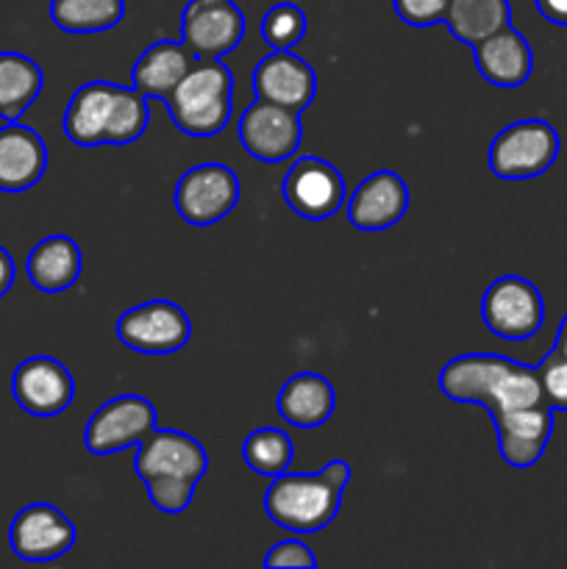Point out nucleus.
<instances>
[{
	"mask_svg": "<svg viewBox=\"0 0 567 569\" xmlns=\"http://www.w3.org/2000/svg\"><path fill=\"white\" fill-rule=\"evenodd\" d=\"M476 67L493 87L517 89L531 78L534 50L520 31L511 26L500 28L493 37L476 44Z\"/></svg>",
	"mask_w": 567,
	"mask_h": 569,
	"instance_id": "6ab92c4d",
	"label": "nucleus"
},
{
	"mask_svg": "<svg viewBox=\"0 0 567 569\" xmlns=\"http://www.w3.org/2000/svg\"><path fill=\"white\" fill-rule=\"evenodd\" d=\"M537 9L548 22L567 28V0H537Z\"/></svg>",
	"mask_w": 567,
	"mask_h": 569,
	"instance_id": "2f4dec72",
	"label": "nucleus"
},
{
	"mask_svg": "<svg viewBox=\"0 0 567 569\" xmlns=\"http://www.w3.org/2000/svg\"><path fill=\"white\" fill-rule=\"evenodd\" d=\"M156 428V406L142 395L111 398L89 417L83 445L92 456H111L137 448Z\"/></svg>",
	"mask_w": 567,
	"mask_h": 569,
	"instance_id": "0eeeda50",
	"label": "nucleus"
},
{
	"mask_svg": "<svg viewBox=\"0 0 567 569\" xmlns=\"http://www.w3.org/2000/svg\"><path fill=\"white\" fill-rule=\"evenodd\" d=\"M11 395L31 417H59L76 398V381L59 359L31 356L20 361L11 376Z\"/></svg>",
	"mask_w": 567,
	"mask_h": 569,
	"instance_id": "9b49d317",
	"label": "nucleus"
},
{
	"mask_svg": "<svg viewBox=\"0 0 567 569\" xmlns=\"http://www.w3.org/2000/svg\"><path fill=\"white\" fill-rule=\"evenodd\" d=\"M239 203V178L220 161H206L181 176L176 187V209L189 226H215Z\"/></svg>",
	"mask_w": 567,
	"mask_h": 569,
	"instance_id": "423d86ee",
	"label": "nucleus"
},
{
	"mask_svg": "<svg viewBox=\"0 0 567 569\" xmlns=\"http://www.w3.org/2000/svg\"><path fill=\"white\" fill-rule=\"evenodd\" d=\"M493 426L498 433L500 459L517 470H528L543 459L545 448L554 433V411L548 403L534 409L495 411Z\"/></svg>",
	"mask_w": 567,
	"mask_h": 569,
	"instance_id": "4468645a",
	"label": "nucleus"
},
{
	"mask_svg": "<svg viewBox=\"0 0 567 569\" xmlns=\"http://www.w3.org/2000/svg\"><path fill=\"white\" fill-rule=\"evenodd\" d=\"M81 248L72 237L64 233H53L44 237L31 248L26 259L28 281L39 289V292H67L76 287L78 276H81Z\"/></svg>",
	"mask_w": 567,
	"mask_h": 569,
	"instance_id": "4be33fe9",
	"label": "nucleus"
},
{
	"mask_svg": "<svg viewBox=\"0 0 567 569\" xmlns=\"http://www.w3.org/2000/svg\"><path fill=\"white\" fill-rule=\"evenodd\" d=\"M44 87L42 67L26 53H0V117L17 122Z\"/></svg>",
	"mask_w": 567,
	"mask_h": 569,
	"instance_id": "5701e85b",
	"label": "nucleus"
},
{
	"mask_svg": "<svg viewBox=\"0 0 567 569\" xmlns=\"http://www.w3.org/2000/svg\"><path fill=\"white\" fill-rule=\"evenodd\" d=\"M245 37V14L233 0H189L181 14V42L195 59H222Z\"/></svg>",
	"mask_w": 567,
	"mask_h": 569,
	"instance_id": "9d476101",
	"label": "nucleus"
},
{
	"mask_svg": "<svg viewBox=\"0 0 567 569\" xmlns=\"http://www.w3.org/2000/svg\"><path fill=\"white\" fill-rule=\"evenodd\" d=\"M256 98L304 111L315 103L317 76L292 50H272L253 67Z\"/></svg>",
	"mask_w": 567,
	"mask_h": 569,
	"instance_id": "2eb2a0df",
	"label": "nucleus"
},
{
	"mask_svg": "<svg viewBox=\"0 0 567 569\" xmlns=\"http://www.w3.org/2000/svg\"><path fill=\"white\" fill-rule=\"evenodd\" d=\"M481 320L495 337L523 342L545 322V303L539 289L520 276H500L481 298Z\"/></svg>",
	"mask_w": 567,
	"mask_h": 569,
	"instance_id": "39448f33",
	"label": "nucleus"
},
{
	"mask_svg": "<svg viewBox=\"0 0 567 569\" xmlns=\"http://www.w3.org/2000/svg\"><path fill=\"white\" fill-rule=\"evenodd\" d=\"M11 287H14V259H11L9 250L0 244V298H3Z\"/></svg>",
	"mask_w": 567,
	"mask_h": 569,
	"instance_id": "72a5a7b5",
	"label": "nucleus"
},
{
	"mask_svg": "<svg viewBox=\"0 0 567 569\" xmlns=\"http://www.w3.org/2000/svg\"><path fill=\"white\" fill-rule=\"evenodd\" d=\"M322 476L328 478V481L334 483V487L337 489H342L345 492V487H348V481H350V467L345 465V461H328L326 467H322Z\"/></svg>",
	"mask_w": 567,
	"mask_h": 569,
	"instance_id": "473e14b6",
	"label": "nucleus"
},
{
	"mask_svg": "<svg viewBox=\"0 0 567 569\" xmlns=\"http://www.w3.org/2000/svg\"><path fill=\"white\" fill-rule=\"evenodd\" d=\"M306 14L295 3H276L261 17V37L272 50H292L306 37Z\"/></svg>",
	"mask_w": 567,
	"mask_h": 569,
	"instance_id": "bb28decb",
	"label": "nucleus"
},
{
	"mask_svg": "<svg viewBox=\"0 0 567 569\" xmlns=\"http://www.w3.org/2000/svg\"><path fill=\"white\" fill-rule=\"evenodd\" d=\"M192 64L195 56L187 44L161 39V42H153L150 48L142 50V56L133 64L131 87L142 92L148 100H167Z\"/></svg>",
	"mask_w": 567,
	"mask_h": 569,
	"instance_id": "aec40b11",
	"label": "nucleus"
},
{
	"mask_svg": "<svg viewBox=\"0 0 567 569\" xmlns=\"http://www.w3.org/2000/svg\"><path fill=\"white\" fill-rule=\"evenodd\" d=\"M450 0H392L395 14L411 28H428L445 22Z\"/></svg>",
	"mask_w": 567,
	"mask_h": 569,
	"instance_id": "c756f323",
	"label": "nucleus"
},
{
	"mask_svg": "<svg viewBox=\"0 0 567 569\" xmlns=\"http://www.w3.org/2000/svg\"><path fill=\"white\" fill-rule=\"evenodd\" d=\"M48 170V148L33 128L6 122L0 128V192L20 194L37 187Z\"/></svg>",
	"mask_w": 567,
	"mask_h": 569,
	"instance_id": "f3484780",
	"label": "nucleus"
},
{
	"mask_svg": "<svg viewBox=\"0 0 567 569\" xmlns=\"http://www.w3.org/2000/svg\"><path fill=\"white\" fill-rule=\"evenodd\" d=\"M345 181L331 161L320 156H300L287 170L281 194L289 209L304 220H328L345 203Z\"/></svg>",
	"mask_w": 567,
	"mask_h": 569,
	"instance_id": "6e6552de",
	"label": "nucleus"
},
{
	"mask_svg": "<svg viewBox=\"0 0 567 569\" xmlns=\"http://www.w3.org/2000/svg\"><path fill=\"white\" fill-rule=\"evenodd\" d=\"M198 483L187 481V478H150L145 481L150 503L165 515H181L192 503V495Z\"/></svg>",
	"mask_w": 567,
	"mask_h": 569,
	"instance_id": "cd10ccee",
	"label": "nucleus"
},
{
	"mask_svg": "<svg viewBox=\"0 0 567 569\" xmlns=\"http://www.w3.org/2000/svg\"><path fill=\"white\" fill-rule=\"evenodd\" d=\"M126 14V0H50V20L67 33H100Z\"/></svg>",
	"mask_w": 567,
	"mask_h": 569,
	"instance_id": "393cba45",
	"label": "nucleus"
},
{
	"mask_svg": "<svg viewBox=\"0 0 567 569\" xmlns=\"http://www.w3.org/2000/svg\"><path fill=\"white\" fill-rule=\"evenodd\" d=\"M117 337L126 348L145 356L178 353L192 337V320L172 300H148L122 311L117 320Z\"/></svg>",
	"mask_w": 567,
	"mask_h": 569,
	"instance_id": "20e7f679",
	"label": "nucleus"
},
{
	"mask_svg": "<svg viewBox=\"0 0 567 569\" xmlns=\"http://www.w3.org/2000/svg\"><path fill=\"white\" fill-rule=\"evenodd\" d=\"M406 209H409V189L404 178L389 170H378L350 192L348 220L359 231H384L404 220Z\"/></svg>",
	"mask_w": 567,
	"mask_h": 569,
	"instance_id": "dca6fc26",
	"label": "nucleus"
},
{
	"mask_svg": "<svg viewBox=\"0 0 567 569\" xmlns=\"http://www.w3.org/2000/svg\"><path fill=\"white\" fill-rule=\"evenodd\" d=\"M265 567H298V569H315L317 556L311 548H306L298 539H284L276 542L265 556Z\"/></svg>",
	"mask_w": 567,
	"mask_h": 569,
	"instance_id": "7c9ffc66",
	"label": "nucleus"
},
{
	"mask_svg": "<svg viewBox=\"0 0 567 569\" xmlns=\"http://www.w3.org/2000/svg\"><path fill=\"white\" fill-rule=\"evenodd\" d=\"M9 545L22 561H53L76 545V526L50 503H31L9 526Z\"/></svg>",
	"mask_w": 567,
	"mask_h": 569,
	"instance_id": "ddd939ff",
	"label": "nucleus"
},
{
	"mask_svg": "<svg viewBox=\"0 0 567 569\" xmlns=\"http://www.w3.org/2000/svg\"><path fill=\"white\" fill-rule=\"evenodd\" d=\"M292 439L281 428H256L253 433H248L242 445V459L256 476L276 478L281 472L289 470L292 465Z\"/></svg>",
	"mask_w": 567,
	"mask_h": 569,
	"instance_id": "a878e982",
	"label": "nucleus"
},
{
	"mask_svg": "<svg viewBox=\"0 0 567 569\" xmlns=\"http://www.w3.org/2000/svg\"><path fill=\"white\" fill-rule=\"evenodd\" d=\"M337 392L328 378L317 372H298L281 387L276 398V409L284 422L295 428H317L331 420Z\"/></svg>",
	"mask_w": 567,
	"mask_h": 569,
	"instance_id": "412c9836",
	"label": "nucleus"
},
{
	"mask_svg": "<svg viewBox=\"0 0 567 569\" xmlns=\"http://www.w3.org/2000/svg\"><path fill=\"white\" fill-rule=\"evenodd\" d=\"M233 76L226 61L195 59L170 98L165 100L167 114L187 137H215L231 120Z\"/></svg>",
	"mask_w": 567,
	"mask_h": 569,
	"instance_id": "f257e3e1",
	"label": "nucleus"
},
{
	"mask_svg": "<svg viewBox=\"0 0 567 569\" xmlns=\"http://www.w3.org/2000/svg\"><path fill=\"white\" fill-rule=\"evenodd\" d=\"M537 372L550 409H567V356L554 348L537 367Z\"/></svg>",
	"mask_w": 567,
	"mask_h": 569,
	"instance_id": "c85d7f7f",
	"label": "nucleus"
},
{
	"mask_svg": "<svg viewBox=\"0 0 567 569\" xmlns=\"http://www.w3.org/2000/svg\"><path fill=\"white\" fill-rule=\"evenodd\" d=\"M120 83L89 81L72 92L64 111V133L78 148H94L109 142Z\"/></svg>",
	"mask_w": 567,
	"mask_h": 569,
	"instance_id": "a211bd4d",
	"label": "nucleus"
},
{
	"mask_svg": "<svg viewBox=\"0 0 567 569\" xmlns=\"http://www.w3.org/2000/svg\"><path fill=\"white\" fill-rule=\"evenodd\" d=\"M559 156V133L550 122L517 120L489 144V170L504 181H526L550 170Z\"/></svg>",
	"mask_w": 567,
	"mask_h": 569,
	"instance_id": "7ed1b4c3",
	"label": "nucleus"
},
{
	"mask_svg": "<svg viewBox=\"0 0 567 569\" xmlns=\"http://www.w3.org/2000/svg\"><path fill=\"white\" fill-rule=\"evenodd\" d=\"M445 22L454 39L476 48L481 39L511 26V3L509 0H450Z\"/></svg>",
	"mask_w": 567,
	"mask_h": 569,
	"instance_id": "b1692460",
	"label": "nucleus"
},
{
	"mask_svg": "<svg viewBox=\"0 0 567 569\" xmlns=\"http://www.w3.org/2000/svg\"><path fill=\"white\" fill-rule=\"evenodd\" d=\"M139 481L150 478H187L198 483L209 470V456L203 445L183 431H153L137 445V459H133Z\"/></svg>",
	"mask_w": 567,
	"mask_h": 569,
	"instance_id": "f8f14e48",
	"label": "nucleus"
},
{
	"mask_svg": "<svg viewBox=\"0 0 567 569\" xmlns=\"http://www.w3.org/2000/svg\"><path fill=\"white\" fill-rule=\"evenodd\" d=\"M342 503V489L320 472H281L265 492V511L278 528L317 533L331 526Z\"/></svg>",
	"mask_w": 567,
	"mask_h": 569,
	"instance_id": "f03ea898",
	"label": "nucleus"
},
{
	"mask_svg": "<svg viewBox=\"0 0 567 569\" xmlns=\"http://www.w3.org/2000/svg\"><path fill=\"white\" fill-rule=\"evenodd\" d=\"M237 133L242 148L253 159L276 164L298 153L304 126H300V111L256 98L239 117Z\"/></svg>",
	"mask_w": 567,
	"mask_h": 569,
	"instance_id": "1a4fd4ad",
	"label": "nucleus"
},
{
	"mask_svg": "<svg viewBox=\"0 0 567 569\" xmlns=\"http://www.w3.org/2000/svg\"><path fill=\"white\" fill-rule=\"evenodd\" d=\"M554 348L559 350L561 356H567V317H565V320H561L559 333H556V345H554Z\"/></svg>",
	"mask_w": 567,
	"mask_h": 569,
	"instance_id": "f704fd0d",
	"label": "nucleus"
}]
</instances>
